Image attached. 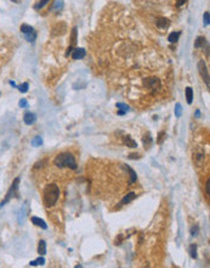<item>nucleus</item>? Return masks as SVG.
Instances as JSON below:
<instances>
[{
    "label": "nucleus",
    "mask_w": 210,
    "mask_h": 268,
    "mask_svg": "<svg viewBox=\"0 0 210 268\" xmlns=\"http://www.w3.org/2000/svg\"><path fill=\"white\" fill-rule=\"evenodd\" d=\"M136 157H139V155H135V154L130 155V158H136Z\"/></svg>",
    "instance_id": "37"
},
{
    "label": "nucleus",
    "mask_w": 210,
    "mask_h": 268,
    "mask_svg": "<svg viewBox=\"0 0 210 268\" xmlns=\"http://www.w3.org/2000/svg\"><path fill=\"white\" fill-rule=\"evenodd\" d=\"M194 115H196V116H197V117H199V116H200V111H199V110H196V112H194Z\"/></svg>",
    "instance_id": "36"
},
{
    "label": "nucleus",
    "mask_w": 210,
    "mask_h": 268,
    "mask_svg": "<svg viewBox=\"0 0 210 268\" xmlns=\"http://www.w3.org/2000/svg\"><path fill=\"white\" fill-rule=\"evenodd\" d=\"M186 99H187L188 104H192V101H193V89L191 87L186 88Z\"/></svg>",
    "instance_id": "17"
},
{
    "label": "nucleus",
    "mask_w": 210,
    "mask_h": 268,
    "mask_svg": "<svg viewBox=\"0 0 210 268\" xmlns=\"http://www.w3.org/2000/svg\"><path fill=\"white\" fill-rule=\"evenodd\" d=\"M38 254L40 256H44L46 254V243L44 240L39 241V245H38Z\"/></svg>",
    "instance_id": "13"
},
{
    "label": "nucleus",
    "mask_w": 210,
    "mask_h": 268,
    "mask_svg": "<svg viewBox=\"0 0 210 268\" xmlns=\"http://www.w3.org/2000/svg\"><path fill=\"white\" fill-rule=\"evenodd\" d=\"M125 168H126V169H128V171L130 172V175H131V181H130V182H131V183H135V182H136V179H137V177H136V173H135V171H134V169H131V168H130V167H128V166H125Z\"/></svg>",
    "instance_id": "24"
},
{
    "label": "nucleus",
    "mask_w": 210,
    "mask_h": 268,
    "mask_svg": "<svg viewBox=\"0 0 210 268\" xmlns=\"http://www.w3.org/2000/svg\"><path fill=\"white\" fill-rule=\"evenodd\" d=\"M188 252L192 258H197V245L196 244H191L188 247Z\"/></svg>",
    "instance_id": "20"
},
{
    "label": "nucleus",
    "mask_w": 210,
    "mask_h": 268,
    "mask_svg": "<svg viewBox=\"0 0 210 268\" xmlns=\"http://www.w3.org/2000/svg\"><path fill=\"white\" fill-rule=\"evenodd\" d=\"M135 198H136V194H135V193H129L128 195L124 196V199L122 200V205H126V204H129L130 201H132Z\"/></svg>",
    "instance_id": "15"
},
{
    "label": "nucleus",
    "mask_w": 210,
    "mask_h": 268,
    "mask_svg": "<svg viewBox=\"0 0 210 268\" xmlns=\"http://www.w3.org/2000/svg\"><path fill=\"white\" fill-rule=\"evenodd\" d=\"M35 38H36L35 32H30V33H27V34H26V39H27L28 42H34Z\"/></svg>",
    "instance_id": "26"
},
{
    "label": "nucleus",
    "mask_w": 210,
    "mask_h": 268,
    "mask_svg": "<svg viewBox=\"0 0 210 268\" xmlns=\"http://www.w3.org/2000/svg\"><path fill=\"white\" fill-rule=\"evenodd\" d=\"M66 32H67V26H66V23L61 22V23L56 25V26L53 27V29H52V35H63Z\"/></svg>",
    "instance_id": "6"
},
{
    "label": "nucleus",
    "mask_w": 210,
    "mask_h": 268,
    "mask_svg": "<svg viewBox=\"0 0 210 268\" xmlns=\"http://www.w3.org/2000/svg\"><path fill=\"white\" fill-rule=\"evenodd\" d=\"M75 42H77V28L74 27L72 31V45H74Z\"/></svg>",
    "instance_id": "30"
},
{
    "label": "nucleus",
    "mask_w": 210,
    "mask_h": 268,
    "mask_svg": "<svg viewBox=\"0 0 210 268\" xmlns=\"http://www.w3.org/2000/svg\"><path fill=\"white\" fill-rule=\"evenodd\" d=\"M62 7H63V1H62V0H55L53 5L51 6V10L55 11V12H57V11L62 10Z\"/></svg>",
    "instance_id": "18"
},
{
    "label": "nucleus",
    "mask_w": 210,
    "mask_h": 268,
    "mask_svg": "<svg viewBox=\"0 0 210 268\" xmlns=\"http://www.w3.org/2000/svg\"><path fill=\"white\" fill-rule=\"evenodd\" d=\"M198 71H199V75L202 76L203 81L205 82L206 87L209 88V85H210V81H209V71H208V66H206L205 61L200 60V61L198 62Z\"/></svg>",
    "instance_id": "4"
},
{
    "label": "nucleus",
    "mask_w": 210,
    "mask_h": 268,
    "mask_svg": "<svg viewBox=\"0 0 210 268\" xmlns=\"http://www.w3.org/2000/svg\"><path fill=\"white\" fill-rule=\"evenodd\" d=\"M194 46H196V48H206V46H209V44H208V42H206V38H204V37H198V38L196 39Z\"/></svg>",
    "instance_id": "12"
},
{
    "label": "nucleus",
    "mask_w": 210,
    "mask_h": 268,
    "mask_svg": "<svg viewBox=\"0 0 210 268\" xmlns=\"http://www.w3.org/2000/svg\"><path fill=\"white\" fill-rule=\"evenodd\" d=\"M29 264L30 266H43V264H45V258L44 257H39L35 261H32Z\"/></svg>",
    "instance_id": "22"
},
{
    "label": "nucleus",
    "mask_w": 210,
    "mask_h": 268,
    "mask_svg": "<svg viewBox=\"0 0 210 268\" xmlns=\"http://www.w3.org/2000/svg\"><path fill=\"white\" fill-rule=\"evenodd\" d=\"M203 19H204V26H205V27H208V26H209V23H210V21H209V20H210V13H209L208 11H205V12H204Z\"/></svg>",
    "instance_id": "27"
},
{
    "label": "nucleus",
    "mask_w": 210,
    "mask_h": 268,
    "mask_svg": "<svg viewBox=\"0 0 210 268\" xmlns=\"http://www.w3.org/2000/svg\"><path fill=\"white\" fill-rule=\"evenodd\" d=\"M185 3H186V0H177V1H176V6L180 7V6H182Z\"/></svg>",
    "instance_id": "34"
},
{
    "label": "nucleus",
    "mask_w": 210,
    "mask_h": 268,
    "mask_svg": "<svg viewBox=\"0 0 210 268\" xmlns=\"http://www.w3.org/2000/svg\"><path fill=\"white\" fill-rule=\"evenodd\" d=\"M85 55H86V51H85V49H83V48H77V49H74V51L72 52V57H73L74 60L84 59Z\"/></svg>",
    "instance_id": "7"
},
{
    "label": "nucleus",
    "mask_w": 210,
    "mask_h": 268,
    "mask_svg": "<svg viewBox=\"0 0 210 268\" xmlns=\"http://www.w3.org/2000/svg\"><path fill=\"white\" fill-rule=\"evenodd\" d=\"M18 184H20V178H15V181H13V183H12V185H11V188L9 189V191H7V194H6V196H5V199L0 202V208H1L6 202H9L10 201V199L11 198H13L15 195H17V190H18Z\"/></svg>",
    "instance_id": "3"
},
{
    "label": "nucleus",
    "mask_w": 210,
    "mask_h": 268,
    "mask_svg": "<svg viewBox=\"0 0 210 268\" xmlns=\"http://www.w3.org/2000/svg\"><path fill=\"white\" fill-rule=\"evenodd\" d=\"M156 25H157V27H158L159 29H165V28L169 27L170 21H169L168 19H165V17H160V19H157Z\"/></svg>",
    "instance_id": "8"
},
{
    "label": "nucleus",
    "mask_w": 210,
    "mask_h": 268,
    "mask_svg": "<svg viewBox=\"0 0 210 268\" xmlns=\"http://www.w3.org/2000/svg\"><path fill=\"white\" fill-rule=\"evenodd\" d=\"M151 143H152V138H151V135H149V134H148V135H145V137H143V144L146 145V148L151 145Z\"/></svg>",
    "instance_id": "29"
},
{
    "label": "nucleus",
    "mask_w": 210,
    "mask_h": 268,
    "mask_svg": "<svg viewBox=\"0 0 210 268\" xmlns=\"http://www.w3.org/2000/svg\"><path fill=\"white\" fill-rule=\"evenodd\" d=\"M198 230H199V228H198L197 225L192 227V229H191V234H192L193 237H194V235H197V234H198Z\"/></svg>",
    "instance_id": "33"
},
{
    "label": "nucleus",
    "mask_w": 210,
    "mask_h": 268,
    "mask_svg": "<svg viewBox=\"0 0 210 268\" xmlns=\"http://www.w3.org/2000/svg\"><path fill=\"white\" fill-rule=\"evenodd\" d=\"M10 84H11V85H13V87H16V83H15L13 81H11V82H10Z\"/></svg>",
    "instance_id": "38"
},
{
    "label": "nucleus",
    "mask_w": 210,
    "mask_h": 268,
    "mask_svg": "<svg viewBox=\"0 0 210 268\" xmlns=\"http://www.w3.org/2000/svg\"><path fill=\"white\" fill-rule=\"evenodd\" d=\"M18 90H20L21 93H26L28 90V83H23L21 84L20 87H18Z\"/></svg>",
    "instance_id": "31"
},
{
    "label": "nucleus",
    "mask_w": 210,
    "mask_h": 268,
    "mask_svg": "<svg viewBox=\"0 0 210 268\" xmlns=\"http://www.w3.org/2000/svg\"><path fill=\"white\" fill-rule=\"evenodd\" d=\"M12 1H13V3H20L21 0H12Z\"/></svg>",
    "instance_id": "39"
},
{
    "label": "nucleus",
    "mask_w": 210,
    "mask_h": 268,
    "mask_svg": "<svg viewBox=\"0 0 210 268\" xmlns=\"http://www.w3.org/2000/svg\"><path fill=\"white\" fill-rule=\"evenodd\" d=\"M180 34H181L180 32H173V33H170V34H169V37H168L169 42H170V43H176V42L179 40Z\"/></svg>",
    "instance_id": "19"
},
{
    "label": "nucleus",
    "mask_w": 210,
    "mask_h": 268,
    "mask_svg": "<svg viewBox=\"0 0 210 268\" xmlns=\"http://www.w3.org/2000/svg\"><path fill=\"white\" fill-rule=\"evenodd\" d=\"M53 163L56 167L59 168H70V169H77V162H75V158L70 152H62L60 155H57Z\"/></svg>",
    "instance_id": "2"
},
{
    "label": "nucleus",
    "mask_w": 210,
    "mask_h": 268,
    "mask_svg": "<svg viewBox=\"0 0 210 268\" xmlns=\"http://www.w3.org/2000/svg\"><path fill=\"white\" fill-rule=\"evenodd\" d=\"M42 144H43V139H42L40 135L35 137V138L32 140V145H33V146H40Z\"/></svg>",
    "instance_id": "21"
},
{
    "label": "nucleus",
    "mask_w": 210,
    "mask_h": 268,
    "mask_svg": "<svg viewBox=\"0 0 210 268\" xmlns=\"http://www.w3.org/2000/svg\"><path fill=\"white\" fill-rule=\"evenodd\" d=\"M143 84H145V87L151 89L152 92H157L158 89L160 88V81H159V78H156V77L145 78L143 79Z\"/></svg>",
    "instance_id": "5"
},
{
    "label": "nucleus",
    "mask_w": 210,
    "mask_h": 268,
    "mask_svg": "<svg viewBox=\"0 0 210 268\" xmlns=\"http://www.w3.org/2000/svg\"><path fill=\"white\" fill-rule=\"evenodd\" d=\"M18 105H20V107H27L28 106V101L26 99H21L20 102H18Z\"/></svg>",
    "instance_id": "32"
},
{
    "label": "nucleus",
    "mask_w": 210,
    "mask_h": 268,
    "mask_svg": "<svg viewBox=\"0 0 210 268\" xmlns=\"http://www.w3.org/2000/svg\"><path fill=\"white\" fill-rule=\"evenodd\" d=\"M60 198V188L56 184H49L44 189V195H43V201L46 207H52L56 205Z\"/></svg>",
    "instance_id": "1"
},
{
    "label": "nucleus",
    "mask_w": 210,
    "mask_h": 268,
    "mask_svg": "<svg viewBox=\"0 0 210 268\" xmlns=\"http://www.w3.org/2000/svg\"><path fill=\"white\" fill-rule=\"evenodd\" d=\"M124 143H125V145H128L129 148H137L136 141L134 139H131V137H129V135L124 137Z\"/></svg>",
    "instance_id": "14"
},
{
    "label": "nucleus",
    "mask_w": 210,
    "mask_h": 268,
    "mask_svg": "<svg viewBox=\"0 0 210 268\" xmlns=\"http://www.w3.org/2000/svg\"><path fill=\"white\" fill-rule=\"evenodd\" d=\"M30 219H32V222H33L34 225L40 227V228H43V229H47V224H46L43 219H40L39 217H32Z\"/></svg>",
    "instance_id": "11"
},
{
    "label": "nucleus",
    "mask_w": 210,
    "mask_h": 268,
    "mask_svg": "<svg viewBox=\"0 0 210 268\" xmlns=\"http://www.w3.org/2000/svg\"><path fill=\"white\" fill-rule=\"evenodd\" d=\"M35 119H36V117H35V115H34L33 112H26V113H24L23 121H24L26 124H28V126L33 124V123L35 122Z\"/></svg>",
    "instance_id": "9"
},
{
    "label": "nucleus",
    "mask_w": 210,
    "mask_h": 268,
    "mask_svg": "<svg viewBox=\"0 0 210 268\" xmlns=\"http://www.w3.org/2000/svg\"><path fill=\"white\" fill-rule=\"evenodd\" d=\"M193 160H194V163L200 166L204 161V152H196L194 156H193Z\"/></svg>",
    "instance_id": "16"
},
{
    "label": "nucleus",
    "mask_w": 210,
    "mask_h": 268,
    "mask_svg": "<svg viewBox=\"0 0 210 268\" xmlns=\"http://www.w3.org/2000/svg\"><path fill=\"white\" fill-rule=\"evenodd\" d=\"M116 106L118 107V115H120V116L125 115V112H128L130 110V107L126 104H123V102H117Z\"/></svg>",
    "instance_id": "10"
},
{
    "label": "nucleus",
    "mask_w": 210,
    "mask_h": 268,
    "mask_svg": "<svg viewBox=\"0 0 210 268\" xmlns=\"http://www.w3.org/2000/svg\"><path fill=\"white\" fill-rule=\"evenodd\" d=\"M21 32H22V33H24V34H27V33L34 32V29H33V27H32V26H28V25H22V26H21Z\"/></svg>",
    "instance_id": "23"
},
{
    "label": "nucleus",
    "mask_w": 210,
    "mask_h": 268,
    "mask_svg": "<svg viewBox=\"0 0 210 268\" xmlns=\"http://www.w3.org/2000/svg\"><path fill=\"white\" fill-rule=\"evenodd\" d=\"M49 1H50V0H40L39 3L34 5V9H35V10H39V9L44 7V6H45V5H46V4L49 3Z\"/></svg>",
    "instance_id": "25"
},
{
    "label": "nucleus",
    "mask_w": 210,
    "mask_h": 268,
    "mask_svg": "<svg viewBox=\"0 0 210 268\" xmlns=\"http://www.w3.org/2000/svg\"><path fill=\"white\" fill-rule=\"evenodd\" d=\"M181 113H182V106H181V104H176V106H175V115H176V117H180Z\"/></svg>",
    "instance_id": "28"
},
{
    "label": "nucleus",
    "mask_w": 210,
    "mask_h": 268,
    "mask_svg": "<svg viewBox=\"0 0 210 268\" xmlns=\"http://www.w3.org/2000/svg\"><path fill=\"white\" fill-rule=\"evenodd\" d=\"M209 183H210V181L208 179L206 181V185H205V188H206V196H208V198H209Z\"/></svg>",
    "instance_id": "35"
}]
</instances>
